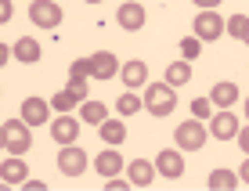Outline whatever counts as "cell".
<instances>
[{"label": "cell", "mask_w": 249, "mask_h": 191, "mask_svg": "<svg viewBox=\"0 0 249 191\" xmlns=\"http://www.w3.org/2000/svg\"><path fill=\"white\" fill-rule=\"evenodd\" d=\"M144 108H148L156 119H166L170 112L177 108V90H174L170 83H152V87H144Z\"/></svg>", "instance_id": "cell-1"}, {"label": "cell", "mask_w": 249, "mask_h": 191, "mask_svg": "<svg viewBox=\"0 0 249 191\" xmlns=\"http://www.w3.org/2000/svg\"><path fill=\"white\" fill-rule=\"evenodd\" d=\"M0 137H4V148L11 155H25L33 148V134H29V123L25 119H7L0 126Z\"/></svg>", "instance_id": "cell-2"}, {"label": "cell", "mask_w": 249, "mask_h": 191, "mask_svg": "<svg viewBox=\"0 0 249 191\" xmlns=\"http://www.w3.org/2000/svg\"><path fill=\"white\" fill-rule=\"evenodd\" d=\"M206 137H210V130H206L199 119H188V123H181L174 130V141H177V148H181V152H199L206 144Z\"/></svg>", "instance_id": "cell-3"}, {"label": "cell", "mask_w": 249, "mask_h": 191, "mask_svg": "<svg viewBox=\"0 0 249 191\" xmlns=\"http://www.w3.org/2000/svg\"><path fill=\"white\" fill-rule=\"evenodd\" d=\"M29 22L36 29H54L62 25V7L58 0H29Z\"/></svg>", "instance_id": "cell-4"}, {"label": "cell", "mask_w": 249, "mask_h": 191, "mask_svg": "<svg viewBox=\"0 0 249 191\" xmlns=\"http://www.w3.org/2000/svg\"><path fill=\"white\" fill-rule=\"evenodd\" d=\"M192 29H195V36H199L202 43H210V40H220V33H228V22L220 18L217 11H199Z\"/></svg>", "instance_id": "cell-5"}, {"label": "cell", "mask_w": 249, "mask_h": 191, "mask_svg": "<svg viewBox=\"0 0 249 191\" xmlns=\"http://www.w3.org/2000/svg\"><path fill=\"white\" fill-rule=\"evenodd\" d=\"M58 170H62L65 177L87 173V152H83L80 144H62V152H58Z\"/></svg>", "instance_id": "cell-6"}, {"label": "cell", "mask_w": 249, "mask_h": 191, "mask_svg": "<svg viewBox=\"0 0 249 191\" xmlns=\"http://www.w3.org/2000/svg\"><path fill=\"white\" fill-rule=\"evenodd\" d=\"M51 137H54L58 144H76L80 141V123H76V116L58 112V116L51 119Z\"/></svg>", "instance_id": "cell-7"}, {"label": "cell", "mask_w": 249, "mask_h": 191, "mask_svg": "<svg viewBox=\"0 0 249 191\" xmlns=\"http://www.w3.org/2000/svg\"><path fill=\"white\" fill-rule=\"evenodd\" d=\"M238 116H231L228 108H217L210 116V134L217 137V141H231V137H238Z\"/></svg>", "instance_id": "cell-8"}, {"label": "cell", "mask_w": 249, "mask_h": 191, "mask_svg": "<svg viewBox=\"0 0 249 191\" xmlns=\"http://www.w3.org/2000/svg\"><path fill=\"white\" fill-rule=\"evenodd\" d=\"M119 58L112 54V51H98V54H90V80H112V76L119 72Z\"/></svg>", "instance_id": "cell-9"}, {"label": "cell", "mask_w": 249, "mask_h": 191, "mask_svg": "<svg viewBox=\"0 0 249 191\" xmlns=\"http://www.w3.org/2000/svg\"><path fill=\"white\" fill-rule=\"evenodd\" d=\"M144 7L137 4V0H126L123 7L116 11V22H119V29H126V33H137V29H144Z\"/></svg>", "instance_id": "cell-10"}, {"label": "cell", "mask_w": 249, "mask_h": 191, "mask_svg": "<svg viewBox=\"0 0 249 191\" xmlns=\"http://www.w3.org/2000/svg\"><path fill=\"white\" fill-rule=\"evenodd\" d=\"M156 170L162 173V177L177 180V177L184 173V155H181V148H162V152L156 155Z\"/></svg>", "instance_id": "cell-11"}, {"label": "cell", "mask_w": 249, "mask_h": 191, "mask_svg": "<svg viewBox=\"0 0 249 191\" xmlns=\"http://www.w3.org/2000/svg\"><path fill=\"white\" fill-rule=\"evenodd\" d=\"M51 108H54V105L44 101V98H25V101H22V119H25L29 126H44L47 116H51Z\"/></svg>", "instance_id": "cell-12"}, {"label": "cell", "mask_w": 249, "mask_h": 191, "mask_svg": "<svg viewBox=\"0 0 249 191\" xmlns=\"http://www.w3.org/2000/svg\"><path fill=\"white\" fill-rule=\"evenodd\" d=\"M119 76H123V87H144L148 83V65L144 62H137V58H130V62H126L123 69H119Z\"/></svg>", "instance_id": "cell-13"}, {"label": "cell", "mask_w": 249, "mask_h": 191, "mask_svg": "<svg viewBox=\"0 0 249 191\" xmlns=\"http://www.w3.org/2000/svg\"><path fill=\"white\" fill-rule=\"evenodd\" d=\"M126 177H130V184H134V188H148L152 180H156V162H148V159H134Z\"/></svg>", "instance_id": "cell-14"}, {"label": "cell", "mask_w": 249, "mask_h": 191, "mask_svg": "<svg viewBox=\"0 0 249 191\" xmlns=\"http://www.w3.org/2000/svg\"><path fill=\"white\" fill-rule=\"evenodd\" d=\"M210 101H213V108H231L238 101V87L235 83H213L210 87Z\"/></svg>", "instance_id": "cell-15"}, {"label": "cell", "mask_w": 249, "mask_h": 191, "mask_svg": "<svg viewBox=\"0 0 249 191\" xmlns=\"http://www.w3.org/2000/svg\"><path fill=\"white\" fill-rule=\"evenodd\" d=\"M94 170H98L105 180H108V177H116V173L123 170V155H119L116 148H105V152L98 155V159H94Z\"/></svg>", "instance_id": "cell-16"}, {"label": "cell", "mask_w": 249, "mask_h": 191, "mask_svg": "<svg viewBox=\"0 0 249 191\" xmlns=\"http://www.w3.org/2000/svg\"><path fill=\"white\" fill-rule=\"evenodd\" d=\"M11 54L18 58V62L33 65V62H40V43L33 40V36H18V40L11 43Z\"/></svg>", "instance_id": "cell-17"}, {"label": "cell", "mask_w": 249, "mask_h": 191, "mask_svg": "<svg viewBox=\"0 0 249 191\" xmlns=\"http://www.w3.org/2000/svg\"><path fill=\"white\" fill-rule=\"evenodd\" d=\"M0 173H4V184H25L29 166L22 162V155H15V159H7L4 166H0Z\"/></svg>", "instance_id": "cell-18"}, {"label": "cell", "mask_w": 249, "mask_h": 191, "mask_svg": "<svg viewBox=\"0 0 249 191\" xmlns=\"http://www.w3.org/2000/svg\"><path fill=\"white\" fill-rule=\"evenodd\" d=\"M98 134H101L105 144H123L126 141V123L123 119H105V123L98 126Z\"/></svg>", "instance_id": "cell-19"}, {"label": "cell", "mask_w": 249, "mask_h": 191, "mask_svg": "<svg viewBox=\"0 0 249 191\" xmlns=\"http://www.w3.org/2000/svg\"><path fill=\"white\" fill-rule=\"evenodd\" d=\"M188 80H192V62H188V58L166 65V83H170V87H184Z\"/></svg>", "instance_id": "cell-20"}, {"label": "cell", "mask_w": 249, "mask_h": 191, "mask_svg": "<svg viewBox=\"0 0 249 191\" xmlns=\"http://www.w3.org/2000/svg\"><path fill=\"white\" fill-rule=\"evenodd\" d=\"M206 184H210L213 191H231V188L242 184V180H238V173H231V170H213Z\"/></svg>", "instance_id": "cell-21"}, {"label": "cell", "mask_w": 249, "mask_h": 191, "mask_svg": "<svg viewBox=\"0 0 249 191\" xmlns=\"http://www.w3.org/2000/svg\"><path fill=\"white\" fill-rule=\"evenodd\" d=\"M80 116H83V123H90V126H101V123H105V116H108V108L101 105V101H83Z\"/></svg>", "instance_id": "cell-22"}, {"label": "cell", "mask_w": 249, "mask_h": 191, "mask_svg": "<svg viewBox=\"0 0 249 191\" xmlns=\"http://www.w3.org/2000/svg\"><path fill=\"white\" fill-rule=\"evenodd\" d=\"M144 108V101L137 98L134 90H126V94H119V101H116V112L119 116H137V112Z\"/></svg>", "instance_id": "cell-23"}, {"label": "cell", "mask_w": 249, "mask_h": 191, "mask_svg": "<svg viewBox=\"0 0 249 191\" xmlns=\"http://www.w3.org/2000/svg\"><path fill=\"white\" fill-rule=\"evenodd\" d=\"M51 105H54V112H72L76 105H80V101L72 98V90H58L54 98H51Z\"/></svg>", "instance_id": "cell-24"}, {"label": "cell", "mask_w": 249, "mask_h": 191, "mask_svg": "<svg viewBox=\"0 0 249 191\" xmlns=\"http://www.w3.org/2000/svg\"><path fill=\"white\" fill-rule=\"evenodd\" d=\"M65 90H72V98L83 105V101H87V76H69V87H65Z\"/></svg>", "instance_id": "cell-25"}, {"label": "cell", "mask_w": 249, "mask_h": 191, "mask_svg": "<svg viewBox=\"0 0 249 191\" xmlns=\"http://www.w3.org/2000/svg\"><path fill=\"white\" fill-rule=\"evenodd\" d=\"M246 25H249L246 15H231V18H228V33H231L235 40H242V36H246Z\"/></svg>", "instance_id": "cell-26"}, {"label": "cell", "mask_w": 249, "mask_h": 191, "mask_svg": "<svg viewBox=\"0 0 249 191\" xmlns=\"http://www.w3.org/2000/svg\"><path fill=\"white\" fill-rule=\"evenodd\" d=\"M199 51H202V40H199V36H184V40H181V54L188 58V62H192V58H199Z\"/></svg>", "instance_id": "cell-27"}, {"label": "cell", "mask_w": 249, "mask_h": 191, "mask_svg": "<svg viewBox=\"0 0 249 191\" xmlns=\"http://www.w3.org/2000/svg\"><path fill=\"white\" fill-rule=\"evenodd\" d=\"M192 112H195V116H213V101L210 98H195L192 101Z\"/></svg>", "instance_id": "cell-28"}, {"label": "cell", "mask_w": 249, "mask_h": 191, "mask_svg": "<svg viewBox=\"0 0 249 191\" xmlns=\"http://www.w3.org/2000/svg\"><path fill=\"white\" fill-rule=\"evenodd\" d=\"M69 76H90V58H76L72 69H69Z\"/></svg>", "instance_id": "cell-29"}, {"label": "cell", "mask_w": 249, "mask_h": 191, "mask_svg": "<svg viewBox=\"0 0 249 191\" xmlns=\"http://www.w3.org/2000/svg\"><path fill=\"white\" fill-rule=\"evenodd\" d=\"M235 141H238V148H242V152L249 155V126H242V130H238V137H235Z\"/></svg>", "instance_id": "cell-30"}, {"label": "cell", "mask_w": 249, "mask_h": 191, "mask_svg": "<svg viewBox=\"0 0 249 191\" xmlns=\"http://www.w3.org/2000/svg\"><path fill=\"white\" fill-rule=\"evenodd\" d=\"M11 18V0H0V22Z\"/></svg>", "instance_id": "cell-31"}, {"label": "cell", "mask_w": 249, "mask_h": 191, "mask_svg": "<svg viewBox=\"0 0 249 191\" xmlns=\"http://www.w3.org/2000/svg\"><path fill=\"white\" fill-rule=\"evenodd\" d=\"M192 4H199L202 11H213V7H217V4H224V0H192Z\"/></svg>", "instance_id": "cell-32"}, {"label": "cell", "mask_w": 249, "mask_h": 191, "mask_svg": "<svg viewBox=\"0 0 249 191\" xmlns=\"http://www.w3.org/2000/svg\"><path fill=\"white\" fill-rule=\"evenodd\" d=\"M238 180H242V184H249V155H246V162H242V170H238Z\"/></svg>", "instance_id": "cell-33"}, {"label": "cell", "mask_w": 249, "mask_h": 191, "mask_svg": "<svg viewBox=\"0 0 249 191\" xmlns=\"http://www.w3.org/2000/svg\"><path fill=\"white\" fill-rule=\"evenodd\" d=\"M242 40H246V43H249V25H246V36H242Z\"/></svg>", "instance_id": "cell-34"}, {"label": "cell", "mask_w": 249, "mask_h": 191, "mask_svg": "<svg viewBox=\"0 0 249 191\" xmlns=\"http://www.w3.org/2000/svg\"><path fill=\"white\" fill-rule=\"evenodd\" d=\"M246 119H249V98H246Z\"/></svg>", "instance_id": "cell-35"}, {"label": "cell", "mask_w": 249, "mask_h": 191, "mask_svg": "<svg viewBox=\"0 0 249 191\" xmlns=\"http://www.w3.org/2000/svg\"><path fill=\"white\" fill-rule=\"evenodd\" d=\"M87 4H101V0H87Z\"/></svg>", "instance_id": "cell-36"}]
</instances>
